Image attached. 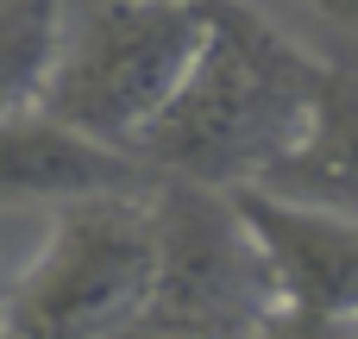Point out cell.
Masks as SVG:
<instances>
[{
    "label": "cell",
    "instance_id": "cell-11",
    "mask_svg": "<svg viewBox=\"0 0 358 339\" xmlns=\"http://www.w3.org/2000/svg\"><path fill=\"white\" fill-rule=\"evenodd\" d=\"M195 6H208V0H195Z\"/></svg>",
    "mask_w": 358,
    "mask_h": 339
},
{
    "label": "cell",
    "instance_id": "cell-1",
    "mask_svg": "<svg viewBox=\"0 0 358 339\" xmlns=\"http://www.w3.org/2000/svg\"><path fill=\"white\" fill-rule=\"evenodd\" d=\"M321 69L327 57H308L252 0H208V44L138 138V157L164 182H264V170L302 145Z\"/></svg>",
    "mask_w": 358,
    "mask_h": 339
},
{
    "label": "cell",
    "instance_id": "cell-6",
    "mask_svg": "<svg viewBox=\"0 0 358 339\" xmlns=\"http://www.w3.org/2000/svg\"><path fill=\"white\" fill-rule=\"evenodd\" d=\"M164 176L107 138L76 132L44 107L0 113V201H82V195H138Z\"/></svg>",
    "mask_w": 358,
    "mask_h": 339
},
{
    "label": "cell",
    "instance_id": "cell-2",
    "mask_svg": "<svg viewBox=\"0 0 358 339\" xmlns=\"http://www.w3.org/2000/svg\"><path fill=\"white\" fill-rule=\"evenodd\" d=\"M208 44V6L195 0H69L63 50L44 88V113L88 138L138 151Z\"/></svg>",
    "mask_w": 358,
    "mask_h": 339
},
{
    "label": "cell",
    "instance_id": "cell-5",
    "mask_svg": "<svg viewBox=\"0 0 358 339\" xmlns=\"http://www.w3.org/2000/svg\"><path fill=\"white\" fill-rule=\"evenodd\" d=\"M283 308L302 315H327V321H358V220L308 208V201H283L258 182L233 189Z\"/></svg>",
    "mask_w": 358,
    "mask_h": 339
},
{
    "label": "cell",
    "instance_id": "cell-4",
    "mask_svg": "<svg viewBox=\"0 0 358 339\" xmlns=\"http://www.w3.org/2000/svg\"><path fill=\"white\" fill-rule=\"evenodd\" d=\"M157 283L113 339H258L271 327L283 296L233 189L157 182Z\"/></svg>",
    "mask_w": 358,
    "mask_h": 339
},
{
    "label": "cell",
    "instance_id": "cell-12",
    "mask_svg": "<svg viewBox=\"0 0 358 339\" xmlns=\"http://www.w3.org/2000/svg\"><path fill=\"white\" fill-rule=\"evenodd\" d=\"M0 339H6V333H0Z\"/></svg>",
    "mask_w": 358,
    "mask_h": 339
},
{
    "label": "cell",
    "instance_id": "cell-3",
    "mask_svg": "<svg viewBox=\"0 0 358 339\" xmlns=\"http://www.w3.org/2000/svg\"><path fill=\"white\" fill-rule=\"evenodd\" d=\"M157 189L57 201L38 258L0 302L6 339H113L157 283Z\"/></svg>",
    "mask_w": 358,
    "mask_h": 339
},
{
    "label": "cell",
    "instance_id": "cell-9",
    "mask_svg": "<svg viewBox=\"0 0 358 339\" xmlns=\"http://www.w3.org/2000/svg\"><path fill=\"white\" fill-rule=\"evenodd\" d=\"M258 339H358V321H327V315H302V308H277L271 327Z\"/></svg>",
    "mask_w": 358,
    "mask_h": 339
},
{
    "label": "cell",
    "instance_id": "cell-8",
    "mask_svg": "<svg viewBox=\"0 0 358 339\" xmlns=\"http://www.w3.org/2000/svg\"><path fill=\"white\" fill-rule=\"evenodd\" d=\"M69 0H0V113L44 107Z\"/></svg>",
    "mask_w": 358,
    "mask_h": 339
},
{
    "label": "cell",
    "instance_id": "cell-7",
    "mask_svg": "<svg viewBox=\"0 0 358 339\" xmlns=\"http://www.w3.org/2000/svg\"><path fill=\"white\" fill-rule=\"evenodd\" d=\"M258 189L358 220V57L352 50L327 57L321 94H315V120H308L302 145L289 157H277Z\"/></svg>",
    "mask_w": 358,
    "mask_h": 339
},
{
    "label": "cell",
    "instance_id": "cell-10",
    "mask_svg": "<svg viewBox=\"0 0 358 339\" xmlns=\"http://www.w3.org/2000/svg\"><path fill=\"white\" fill-rule=\"evenodd\" d=\"M308 13H315L327 31H340V38H346V50L358 57V0H308Z\"/></svg>",
    "mask_w": 358,
    "mask_h": 339
}]
</instances>
